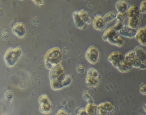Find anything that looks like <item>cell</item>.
I'll return each mask as SVG.
<instances>
[{
	"label": "cell",
	"instance_id": "cell-1",
	"mask_svg": "<svg viewBox=\"0 0 146 115\" xmlns=\"http://www.w3.org/2000/svg\"><path fill=\"white\" fill-rule=\"evenodd\" d=\"M49 70L48 76L51 88L54 90L63 89L62 82L66 76L65 70L63 65L60 64L52 67Z\"/></svg>",
	"mask_w": 146,
	"mask_h": 115
},
{
	"label": "cell",
	"instance_id": "cell-2",
	"mask_svg": "<svg viewBox=\"0 0 146 115\" xmlns=\"http://www.w3.org/2000/svg\"><path fill=\"white\" fill-rule=\"evenodd\" d=\"M63 58V53L60 47L56 46L48 50L44 56L45 67L50 70L52 67L60 64Z\"/></svg>",
	"mask_w": 146,
	"mask_h": 115
},
{
	"label": "cell",
	"instance_id": "cell-3",
	"mask_svg": "<svg viewBox=\"0 0 146 115\" xmlns=\"http://www.w3.org/2000/svg\"><path fill=\"white\" fill-rule=\"evenodd\" d=\"M22 55V50L20 46L8 48L3 55V61L9 68L14 67Z\"/></svg>",
	"mask_w": 146,
	"mask_h": 115
},
{
	"label": "cell",
	"instance_id": "cell-4",
	"mask_svg": "<svg viewBox=\"0 0 146 115\" xmlns=\"http://www.w3.org/2000/svg\"><path fill=\"white\" fill-rule=\"evenodd\" d=\"M102 39L103 41L118 47H122L125 43L124 38L120 35L118 32L116 31L112 26L108 28L103 33Z\"/></svg>",
	"mask_w": 146,
	"mask_h": 115
},
{
	"label": "cell",
	"instance_id": "cell-5",
	"mask_svg": "<svg viewBox=\"0 0 146 115\" xmlns=\"http://www.w3.org/2000/svg\"><path fill=\"white\" fill-rule=\"evenodd\" d=\"M101 80V75L94 68H90L87 70L86 83L88 87L94 88L97 87Z\"/></svg>",
	"mask_w": 146,
	"mask_h": 115
},
{
	"label": "cell",
	"instance_id": "cell-6",
	"mask_svg": "<svg viewBox=\"0 0 146 115\" xmlns=\"http://www.w3.org/2000/svg\"><path fill=\"white\" fill-rule=\"evenodd\" d=\"M124 59L125 61L130 63L132 68H135L139 69H145L146 68L145 63L143 62L136 57L133 50H130L125 54Z\"/></svg>",
	"mask_w": 146,
	"mask_h": 115
},
{
	"label": "cell",
	"instance_id": "cell-7",
	"mask_svg": "<svg viewBox=\"0 0 146 115\" xmlns=\"http://www.w3.org/2000/svg\"><path fill=\"white\" fill-rule=\"evenodd\" d=\"M39 111L43 114H48L52 109V103L47 94H43L38 98Z\"/></svg>",
	"mask_w": 146,
	"mask_h": 115
},
{
	"label": "cell",
	"instance_id": "cell-8",
	"mask_svg": "<svg viewBox=\"0 0 146 115\" xmlns=\"http://www.w3.org/2000/svg\"><path fill=\"white\" fill-rule=\"evenodd\" d=\"M85 57L89 63L95 65L99 60L100 51L95 46H90L86 51Z\"/></svg>",
	"mask_w": 146,
	"mask_h": 115
},
{
	"label": "cell",
	"instance_id": "cell-9",
	"mask_svg": "<svg viewBox=\"0 0 146 115\" xmlns=\"http://www.w3.org/2000/svg\"><path fill=\"white\" fill-rule=\"evenodd\" d=\"M124 60V54L121 51H115L110 54L108 57V61L112 65L116 68L118 65Z\"/></svg>",
	"mask_w": 146,
	"mask_h": 115
},
{
	"label": "cell",
	"instance_id": "cell-10",
	"mask_svg": "<svg viewBox=\"0 0 146 115\" xmlns=\"http://www.w3.org/2000/svg\"><path fill=\"white\" fill-rule=\"evenodd\" d=\"M115 108V106L109 101L103 102L97 105V111L100 115H108Z\"/></svg>",
	"mask_w": 146,
	"mask_h": 115
},
{
	"label": "cell",
	"instance_id": "cell-11",
	"mask_svg": "<svg viewBox=\"0 0 146 115\" xmlns=\"http://www.w3.org/2000/svg\"><path fill=\"white\" fill-rule=\"evenodd\" d=\"M11 31L17 37L23 38L25 37L26 34V26L23 22H17L12 27Z\"/></svg>",
	"mask_w": 146,
	"mask_h": 115
},
{
	"label": "cell",
	"instance_id": "cell-12",
	"mask_svg": "<svg viewBox=\"0 0 146 115\" xmlns=\"http://www.w3.org/2000/svg\"><path fill=\"white\" fill-rule=\"evenodd\" d=\"M107 22L100 15H96L92 21V26L95 29L98 31H102L105 29L107 26Z\"/></svg>",
	"mask_w": 146,
	"mask_h": 115
},
{
	"label": "cell",
	"instance_id": "cell-13",
	"mask_svg": "<svg viewBox=\"0 0 146 115\" xmlns=\"http://www.w3.org/2000/svg\"><path fill=\"white\" fill-rule=\"evenodd\" d=\"M137 29H132L126 25H124L121 29L118 31V34L123 37L132 38L135 37Z\"/></svg>",
	"mask_w": 146,
	"mask_h": 115
},
{
	"label": "cell",
	"instance_id": "cell-14",
	"mask_svg": "<svg viewBox=\"0 0 146 115\" xmlns=\"http://www.w3.org/2000/svg\"><path fill=\"white\" fill-rule=\"evenodd\" d=\"M145 31H146V27L143 26L141 27H139L137 29L136 34L135 35V38L139 43L142 45L145 46L146 45V39H145Z\"/></svg>",
	"mask_w": 146,
	"mask_h": 115
},
{
	"label": "cell",
	"instance_id": "cell-15",
	"mask_svg": "<svg viewBox=\"0 0 146 115\" xmlns=\"http://www.w3.org/2000/svg\"><path fill=\"white\" fill-rule=\"evenodd\" d=\"M72 18H73L74 25L76 28L80 29V30H84L87 28V25H86L82 21L81 18L79 15L78 11H75L73 12Z\"/></svg>",
	"mask_w": 146,
	"mask_h": 115
},
{
	"label": "cell",
	"instance_id": "cell-16",
	"mask_svg": "<svg viewBox=\"0 0 146 115\" xmlns=\"http://www.w3.org/2000/svg\"><path fill=\"white\" fill-rule=\"evenodd\" d=\"M127 17L128 18L135 17H139L141 18V13L140 11L139 7L136 4L131 5L128 9L127 11L126 12Z\"/></svg>",
	"mask_w": 146,
	"mask_h": 115
},
{
	"label": "cell",
	"instance_id": "cell-17",
	"mask_svg": "<svg viewBox=\"0 0 146 115\" xmlns=\"http://www.w3.org/2000/svg\"><path fill=\"white\" fill-rule=\"evenodd\" d=\"M115 8L117 13H126L129 8L128 3L124 0H119L116 2Z\"/></svg>",
	"mask_w": 146,
	"mask_h": 115
},
{
	"label": "cell",
	"instance_id": "cell-18",
	"mask_svg": "<svg viewBox=\"0 0 146 115\" xmlns=\"http://www.w3.org/2000/svg\"><path fill=\"white\" fill-rule=\"evenodd\" d=\"M136 57L141 61L145 63L146 61V53L143 48L140 46H136L133 49Z\"/></svg>",
	"mask_w": 146,
	"mask_h": 115
},
{
	"label": "cell",
	"instance_id": "cell-19",
	"mask_svg": "<svg viewBox=\"0 0 146 115\" xmlns=\"http://www.w3.org/2000/svg\"><path fill=\"white\" fill-rule=\"evenodd\" d=\"M140 17H135L128 18V21L127 22V26L133 29H137L140 23Z\"/></svg>",
	"mask_w": 146,
	"mask_h": 115
},
{
	"label": "cell",
	"instance_id": "cell-20",
	"mask_svg": "<svg viewBox=\"0 0 146 115\" xmlns=\"http://www.w3.org/2000/svg\"><path fill=\"white\" fill-rule=\"evenodd\" d=\"M132 68V65L130 64V63L125 61V59L116 68V69L121 73H127L129 72Z\"/></svg>",
	"mask_w": 146,
	"mask_h": 115
},
{
	"label": "cell",
	"instance_id": "cell-21",
	"mask_svg": "<svg viewBox=\"0 0 146 115\" xmlns=\"http://www.w3.org/2000/svg\"><path fill=\"white\" fill-rule=\"evenodd\" d=\"M78 14L82 21L86 24V25H89L91 22V18L90 17V14L88 13L84 10V9H81L79 11H78Z\"/></svg>",
	"mask_w": 146,
	"mask_h": 115
},
{
	"label": "cell",
	"instance_id": "cell-22",
	"mask_svg": "<svg viewBox=\"0 0 146 115\" xmlns=\"http://www.w3.org/2000/svg\"><path fill=\"white\" fill-rule=\"evenodd\" d=\"M84 109L88 115H96L98 113L97 105L95 104L94 102L88 103L84 108Z\"/></svg>",
	"mask_w": 146,
	"mask_h": 115
},
{
	"label": "cell",
	"instance_id": "cell-23",
	"mask_svg": "<svg viewBox=\"0 0 146 115\" xmlns=\"http://www.w3.org/2000/svg\"><path fill=\"white\" fill-rule=\"evenodd\" d=\"M116 13L114 11H109L108 13H107L103 17V19H104V21L107 23L110 22L111 21H112V20H113L114 19L116 18Z\"/></svg>",
	"mask_w": 146,
	"mask_h": 115
},
{
	"label": "cell",
	"instance_id": "cell-24",
	"mask_svg": "<svg viewBox=\"0 0 146 115\" xmlns=\"http://www.w3.org/2000/svg\"><path fill=\"white\" fill-rule=\"evenodd\" d=\"M82 97L83 100L87 101L88 103L94 102V98L92 93L89 90H85L83 93Z\"/></svg>",
	"mask_w": 146,
	"mask_h": 115
},
{
	"label": "cell",
	"instance_id": "cell-25",
	"mask_svg": "<svg viewBox=\"0 0 146 115\" xmlns=\"http://www.w3.org/2000/svg\"><path fill=\"white\" fill-rule=\"evenodd\" d=\"M72 81V77L70 74H67L65 76L64 80L62 82V85L63 88L67 87L69 86Z\"/></svg>",
	"mask_w": 146,
	"mask_h": 115
},
{
	"label": "cell",
	"instance_id": "cell-26",
	"mask_svg": "<svg viewBox=\"0 0 146 115\" xmlns=\"http://www.w3.org/2000/svg\"><path fill=\"white\" fill-rule=\"evenodd\" d=\"M5 99L9 102H11L13 101L14 98V93L11 90H7L4 94Z\"/></svg>",
	"mask_w": 146,
	"mask_h": 115
},
{
	"label": "cell",
	"instance_id": "cell-27",
	"mask_svg": "<svg viewBox=\"0 0 146 115\" xmlns=\"http://www.w3.org/2000/svg\"><path fill=\"white\" fill-rule=\"evenodd\" d=\"M124 22H121L120 21H116V23H115V25L112 26V27L116 31H119L120 29H121L123 28V27L124 26Z\"/></svg>",
	"mask_w": 146,
	"mask_h": 115
},
{
	"label": "cell",
	"instance_id": "cell-28",
	"mask_svg": "<svg viewBox=\"0 0 146 115\" xmlns=\"http://www.w3.org/2000/svg\"><path fill=\"white\" fill-rule=\"evenodd\" d=\"M127 17V15L126 13H117L116 14V18L117 21H120L121 22H124L125 18Z\"/></svg>",
	"mask_w": 146,
	"mask_h": 115
},
{
	"label": "cell",
	"instance_id": "cell-29",
	"mask_svg": "<svg viewBox=\"0 0 146 115\" xmlns=\"http://www.w3.org/2000/svg\"><path fill=\"white\" fill-rule=\"evenodd\" d=\"M145 4H146V1H143L141 2L140 7H139V10L141 12V14H145L146 13V6H145Z\"/></svg>",
	"mask_w": 146,
	"mask_h": 115
},
{
	"label": "cell",
	"instance_id": "cell-30",
	"mask_svg": "<svg viewBox=\"0 0 146 115\" xmlns=\"http://www.w3.org/2000/svg\"><path fill=\"white\" fill-rule=\"evenodd\" d=\"M139 91L141 94H142L143 95H145L146 90H145V83H142L140 85Z\"/></svg>",
	"mask_w": 146,
	"mask_h": 115
},
{
	"label": "cell",
	"instance_id": "cell-31",
	"mask_svg": "<svg viewBox=\"0 0 146 115\" xmlns=\"http://www.w3.org/2000/svg\"><path fill=\"white\" fill-rule=\"evenodd\" d=\"M55 115H68V114L64 109H60L57 111Z\"/></svg>",
	"mask_w": 146,
	"mask_h": 115
},
{
	"label": "cell",
	"instance_id": "cell-32",
	"mask_svg": "<svg viewBox=\"0 0 146 115\" xmlns=\"http://www.w3.org/2000/svg\"><path fill=\"white\" fill-rule=\"evenodd\" d=\"M77 72L80 74H84L85 72V68L82 65H79L77 67Z\"/></svg>",
	"mask_w": 146,
	"mask_h": 115
},
{
	"label": "cell",
	"instance_id": "cell-33",
	"mask_svg": "<svg viewBox=\"0 0 146 115\" xmlns=\"http://www.w3.org/2000/svg\"><path fill=\"white\" fill-rule=\"evenodd\" d=\"M77 115H88V114L85 111L84 108H82L78 110V111L77 112Z\"/></svg>",
	"mask_w": 146,
	"mask_h": 115
},
{
	"label": "cell",
	"instance_id": "cell-34",
	"mask_svg": "<svg viewBox=\"0 0 146 115\" xmlns=\"http://www.w3.org/2000/svg\"><path fill=\"white\" fill-rule=\"evenodd\" d=\"M33 2L36 5H42L44 3V1H42V0H34L33 1Z\"/></svg>",
	"mask_w": 146,
	"mask_h": 115
}]
</instances>
